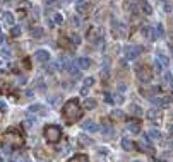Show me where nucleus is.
<instances>
[{
	"instance_id": "f257e3e1",
	"label": "nucleus",
	"mask_w": 173,
	"mask_h": 162,
	"mask_svg": "<svg viewBox=\"0 0 173 162\" xmlns=\"http://www.w3.org/2000/svg\"><path fill=\"white\" fill-rule=\"evenodd\" d=\"M62 114H63V118L67 120V123H74V121H77V120L82 116V109H81L77 101H69V103H65V106L62 108Z\"/></svg>"
},
{
	"instance_id": "f03ea898",
	"label": "nucleus",
	"mask_w": 173,
	"mask_h": 162,
	"mask_svg": "<svg viewBox=\"0 0 173 162\" xmlns=\"http://www.w3.org/2000/svg\"><path fill=\"white\" fill-rule=\"evenodd\" d=\"M3 144L7 145V147H21V145L24 144V138H22V135L19 133V130H16V128H10L5 135H3Z\"/></svg>"
},
{
	"instance_id": "7ed1b4c3",
	"label": "nucleus",
	"mask_w": 173,
	"mask_h": 162,
	"mask_svg": "<svg viewBox=\"0 0 173 162\" xmlns=\"http://www.w3.org/2000/svg\"><path fill=\"white\" fill-rule=\"evenodd\" d=\"M45 138H46V142H50V144H57V142H60V138H62V130L55 125H48L45 128Z\"/></svg>"
},
{
	"instance_id": "20e7f679",
	"label": "nucleus",
	"mask_w": 173,
	"mask_h": 162,
	"mask_svg": "<svg viewBox=\"0 0 173 162\" xmlns=\"http://www.w3.org/2000/svg\"><path fill=\"white\" fill-rule=\"evenodd\" d=\"M88 41L91 43V44H94V46H98V44H101L103 43V31L99 29V27H91L89 29V33H88Z\"/></svg>"
},
{
	"instance_id": "39448f33",
	"label": "nucleus",
	"mask_w": 173,
	"mask_h": 162,
	"mask_svg": "<svg viewBox=\"0 0 173 162\" xmlns=\"http://www.w3.org/2000/svg\"><path fill=\"white\" fill-rule=\"evenodd\" d=\"M135 72H137V77H139L141 82H144V84H149V82H151L153 73L149 70V67H146V65H137Z\"/></svg>"
},
{
	"instance_id": "423d86ee",
	"label": "nucleus",
	"mask_w": 173,
	"mask_h": 162,
	"mask_svg": "<svg viewBox=\"0 0 173 162\" xmlns=\"http://www.w3.org/2000/svg\"><path fill=\"white\" fill-rule=\"evenodd\" d=\"M141 51H142L141 46H127L125 48V58L127 60H135L141 55Z\"/></svg>"
},
{
	"instance_id": "0eeeda50",
	"label": "nucleus",
	"mask_w": 173,
	"mask_h": 162,
	"mask_svg": "<svg viewBox=\"0 0 173 162\" xmlns=\"http://www.w3.org/2000/svg\"><path fill=\"white\" fill-rule=\"evenodd\" d=\"M141 2H142V0H125V2H123V7H125L129 12H134L135 14V12L141 9Z\"/></svg>"
},
{
	"instance_id": "6e6552de",
	"label": "nucleus",
	"mask_w": 173,
	"mask_h": 162,
	"mask_svg": "<svg viewBox=\"0 0 173 162\" xmlns=\"http://www.w3.org/2000/svg\"><path fill=\"white\" fill-rule=\"evenodd\" d=\"M82 130H84V131H88V133H96L98 130H99V126H98L96 121L88 120V121H84V123H82Z\"/></svg>"
},
{
	"instance_id": "1a4fd4ad",
	"label": "nucleus",
	"mask_w": 173,
	"mask_h": 162,
	"mask_svg": "<svg viewBox=\"0 0 173 162\" xmlns=\"http://www.w3.org/2000/svg\"><path fill=\"white\" fill-rule=\"evenodd\" d=\"M34 60L39 62V63H46V62L50 60V53H48L46 50H38V51L34 53Z\"/></svg>"
},
{
	"instance_id": "9d476101",
	"label": "nucleus",
	"mask_w": 173,
	"mask_h": 162,
	"mask_svg": "<svg viewBox=\"0 0 173 162\" xmlns=\"http://www.w3.org/2000/svg\"><path fill=\"white\" fill-rule=\"evenodd\" d=\"M165 36V29L161 24H156V29H153V34H151V39H156V38H163Z\"/></svg>"
},
{
	"instance_id": "9b49d317",
	"label": "nucleus",
	"mask_w": 173,
	"mask_h": 162,
	"mask_svg": "<svg viewBox=\"0 0 173 162\" xmlns=\"http://www.w3.org/2000/svg\"><path fill=\"white\" fill-rule=\"evenodd\" d=\"M129 131L139 133V131H141V123H139L137 120H130V121H129Z\"/></svg>"
},
{
	"instance_id": "f8f14e48",
	"label": "nucleus",
	"mask_w": 173,
	"mask_h": 162,
	"mask_svg": "<svg viewBox=\"0 0 173 162\" xmlns=\"http://www.w3.org/2000/svg\"><path fill=\"white\" fill-rule=\"evenodd\" d=\"M77 67L79 68H89L91 67V60L89 58H79L77 60Z\"/></svg>"
},
{
	"instance_id": "ddd939ff",
	"label": "nucleus",
	"mask_w": 173,
	"mask_h": 162,
	"mask_svg": "<svg viewBox=\"0 0 173 162\" xmlns=\"http://www.w3.org/2000/svg\"><path fill=\"white\" fill-rule=\"evenodd\" d=\"M112 118H113V120H118V121H123V120H125V113H123L122 109H115V111L112 113Z\"/></svg>"
},
{
	"instance_id": "4468645a",
	"label": "nucleus",
	"mask_w": 173,
	"mask_h": 162,
	"mask_svg": "<svg viewBox=\"0 0 173 162\" xmlns=\"http://www.w3.org/2000/svg\"><path fill=\"white\" fill-rule=\"evenodd\" d=\"M69 162H89V159H88V155H84V154H77V155H74Z\"/></svg>"
},
{
	"instance_id": "2eb2a0df",
	"label": "nucleus",
	"mask_w": 173,
	"mask_h": 162,
	"mask_svg": "<svg viewBox=\"0 0 173 162\" xmlns=\"http://www.w3.org/2000/svg\"><path fill=\"white\" fill-rule=\"evenodd\" d=\"M14 21H16V19H14V16H12L10 12H5V14H3V22H5L7 26H12Z\"/></svg>"
},
{
	"instance_id": "dca6fc26",
	"label": "nucleus",
	"mask_w": 173,
	"mask_h": 162,
	"mask_svg": "<svg viewBox=\"0 0 173 162\" xmlns=\"http://www.w3.org/2000/svg\"><path fill=\"white\" fill-rule=\"evenodd\" d=\"M147 137H149V140H159V138H161V133H159V130H149Z\"/></svg>"
},
{
	"instance_id": "f3484780",
	"label": "nucleus",
	"mask_w": 173,
	"mask_h": 162,
	"mask_svg": "<svg viewBox=\"0 0 173 162\" xmlns=\"http://www.w3.org/2000/svg\"><path fill=\"white\" fill-rule=\"evenodd\" d=\"M31 36H33V39H41L43 38V29L41 27H34L31 31Z\"/></svg>"
},
{
	"instance_id": "a211bd4d",
	"label": "nucleus",
	"mask_w": 173,
	"mask_h": 162,
	"mask_svg": "<svg viewBox=\"0 0 173 162\" xmlns=\"http://www.w3.org/2000/svg\"><path fill=\"white\" fill-rule=\"evenodd\" d=\"M96 99H93V97H88V99H86V108L88 109H94L96 108Z\"/></svg>"
},
{
	"instance_id": "6ab92c4d",
	"label": "nucleus",
	"mask_w": 173,
	"mask_h": 162,
	"mask_svg": "<svg viewBox=\"0 0 173 162\" xmlns=\"http://www.w3.org/2000/svg\"><path fill=\"white\" fill-rule=\"evenodd\" d=\"M158 116H159V109L153 108V109L147 111V118H149V120H154V118H158Z\"/></svg>"
},
{
	"instance_id": "aec40b11",
	"label": "nucleus",
	"mask_w": 173,
	"mask_h": 162,
	"mask_svg": "<svg viewBox=\"0 0 173 162\" xmlns=\"http://www.w3.org/2000/svg\"><path fill=\"white\" fill-rule=\"evenodd\" d=\"M165 84H166V85H170V87H173V75L170 72L165 73Z\"/></svg>"
},
{
	"instance_id": "412c9836",
	"label": "nucleus",
	"mask_w": 173,
	"mask_h": 162,
	"mask_svg": "<svg viewBox=\"0 0 173 162\" xmlns=\"http://www.w3.org/2000/svg\"><path fill=\"white\" fill-rule=\"evenodd\" d=\"M122 147H123L125 150H132V147H134V144H132L130 140H127V138H123V140H122Z\"/></svg>"
},
{
	"instance_id": "4be33fe9",
	"label": "nucleus",
	"mask_w": 173,
	"mask_h": 162,
	"mask_svg": "<svg viewBox=\"0 0 173 162\" xmlns=\"http://www.w3.org/2000/svg\"><path fill=\"white\" fill-rule=\"evenodd\" d=\"M141 9H144V14H151V5L147 3V2H141Z\"/></svg>"
},
{
	"instance_id": "5701e85b",
	"label": "nucleus",
	"mask_w": 173,
	"mask_h": 162,
	"mask_svg": "<svg viewBox=\"0 0 173 162\" xmlns=\"http://www.w3.org/2000/svg\"><path fill=\"white\" fill-rule=\"evenodd\" d=\"M29 111H34V113H41V114L45 113V109H43V106H41V104H33V106L29 108Z\"/></svg>"
},
{
	"instance_id": "b1692460",
	"label": "nucleus",
	"mask_w": 173,
	"mask_h": 162,
	"mask_svg": "<svg viewBox=\"0 0 173 162\" xmlns=\"http://www.w3.org/2000/svg\"><path fill=\"white\" fill-rule=\"evenodd\" d=\"M105 135H106V137H112V135H115V130L110 125H105Z\"/></svg>"
},
{
	"instance_id": "393cba45",
	"label": "nucleus",
	"mask_w": 173,
	"mask_h": 162,
	"mask_svg": "<svg viewBox=\"0 0 173 162\" xmlns=\"http://www.w3.org/2000/svg\"><path fill=\"white\" fill-rule=\"evenodd\" d=\"M70 24H72V27H81V19H79V17H72V19H70Z\"/></svg>"
},
{
	"instance_id": "a878e982",
	"label": "nucleus",
	"mask_w": 173,
	"mask_h": 162,
	"mask_svg": "<svg viewBox=\"0 0 173 162\" xmlns=\"http://www.w3.org/2000/svg\"><path fill=\"white\" fill-rule=\"evenodd\" d=\"M158 60H159V62H163L165 65H168V63H170V60H168V58H166V56H165L163 53H159V55H158Z\"/></svg>"
},
{
	"instance_id": "bb28decb",
	"label": "nucleus",
	"mask_w": 173,
	"mask_h": 162,
	"mask_svg": "<svg viewBox=\"0 0 173 162\" xmlns=\"http://www.w3.org/2000/svg\"><path fill=\"white\" fill-rule=\"evenodd\" d=\"M2 56H7V58L12 56V50H10V48H3V50H2Z\"/></svg>"
},
{
	"instance_id": "cd10ccee",
	"label": "nucleus",
	"mask_w": 173,
	"mask_h": 162,
	"mask_svg": "<svg viewBox=\"0 0 173 162\" xmlns=\"http://www.w3.org/2000/svg\"><path fill=\"white\" fill-rule=\"evenodd\" d=\"M139 147H141V150H144V152H151V147H149V145H146V144H142V142L139 144Z\"/></svg>"
},
{
	"instance_id": "c85d7f7f",
	"label": "nucleus",
	"mask_w": 173,
	"mask_h": 162,
	"mask_svg": "<svg viewBox=\"0 0 173 162\" xmlns=\"http://www.w3.org/2000/svg\"><path fill=\"white\" fill-rule=\"evenodd\" d=\"M93 84H94V79H93V77H89V79H86V82H84V85H86V87H91Z\"/></svg>"
},
{
	"instance_id": "c756f323",
	"label": "nucleus",
	"mask_w": 173,
	"mask_h": 162,
	"mask_svg": "<svg viewBox=\"0 0 173 162\" xmlns=\"http://www.w3.org/2000/svg\"><path fill=\"white\" fill-rule=\"evenodd\" d=\"M70 41H72V43H74V44H79V43H81V38L77 36V34H74V36L70 38Z\"/></svg>"
},
{
	"instance_id": "7c9ffc66",
	"label": "nucleus",
	"mask_w": 173,
	"mask_h": 162,
	"mask_svg": "<svg viewBox=\"0 0 173 162\" xmlns=\"http://www.w3.org/2000/svg\"><path fill=\"white\" fill-rule=\"evenodd\" d=\"M53 21H55V24H62V16H60V14H55V16H53Z\"/></svg>"
},
{
	"instance_id": "2f4dec72",
	"label": "nucleus",
	"mask_w": 173,
	"mask_h": 162,
	"mask_svg": "<svg viewBox=\"0 0 173 162\" xmlns=\"http://www.w3.org/2000/svg\"><path fill=\"white\" fill-rule=\"evenodd\" d=\"M154 68H156V72H161V63H159V60H154Z\"/></svg>"
},
{
	"instance_id": "473e14b6",
	"label": "nucleus",
	"mask_w": 173,
	"mask_h": 162,
	"mask_svg": "<svg viewBox=\"0 0 173 162\" xmlns=\"http://www.w3.org/2000/svg\"><path fill=\"white\" fill-rule=\"evenodd\" d=\"M130 111H132V113H134V114H141V109H139V106H132V109H130Z\"/></svg>"
},
{
	"instance_id": "72a5a7b5",
	"label": "nucleus",
	"mask_w": 173,
	"mask_h": 162,
	"mask_svg": "<svg viewBox=\"0 0 173 162\" xmlns=\"http://www.w3.org/2000/svg\"><path fill=\"white\" fill-rule=\"evenodd\" d=\"M21 34V27H14L12 29V36H19Z\"/></svg>"
},
{
	"instance_id": "f704fd0d",
	"label": "nucleus",
	"mask_w": 173,
	"mask_h": 162,
	"mask_svg": "<svg viewBox=\"0 0 173 162\" xmlns=\"http://www.w3.org/2000/svg\"><path fill=\"white\" fill-rule=\"evenodd\" d=\"M55 67H57V65H55V63H48V72H55Z\"/></svg>"
},
{
	"instance_id": "c9c22d12",
	"label": "nucleus",
	"mask_w": 173,
	"mask_h": 162,
	"mask_svg": "<svg viewBox=\"0 0 173 162\" xmlns=\"http://www.w3.org/2000/svg\"><path fill=\"white\" fill-rule=\"evenodd\" d=\"M5 108H7V104L3 101H0V111H5Z\"/></svg>"
},
{
	"instance_id": "e433bc0d",
	"label": "nucleus",
	"mask_w": 173,
	"mask_h": 162,
	"mask_svg": "<svg viewBox=\"0 0 173 162\" xmlns=\"http://www.w3.org/2000/svg\"><path fill=\"white\" fill-rule=\"evenodd\" d=\"M2 79H5V72H2V70H0V80H2Z\"/></svg>"
},
{
	"instance_id": "4c0bfd02",
	"label": "nucleus",
	"mask_w": 173,
	"mask_h": 162,
	"mask_svg": "<svg viewBox=\"0 0 173 162\" xmlns=\"http://www.w3.org/2000/svg\"><path fill=\"white\" fill-rule=\"evenodd\" d=\"M168 131H170V135H173V125L170 126V128H168Z\"/></svg>"
},
{
	"instance_id": "58836bf2",
	"label": "nucleus",
	"mask_w": 173,
	"mask_h": 162,
	"mask_svg": "<svg viewBox=\"0 0 173 162\" xmlns=\"http://www.w3.org/2000/svg\"><path fill=\"white\" fill-rule=\"evenodd\" d=\"M3 41H5V38H3V36H0V44H3Z\"/></svg>"
},
{
	"instance_id": "ea45409f",
	"label": "nucleus",
	"mask_w": 173,
	"mask_h": 162,
	"mask_svg": "<svg viewBox=\"0 0 173 162\" xmlns=\"http://www.w3.org/2000/svg\"><path fill=\"white\" fill-rule=\"evenodd\" d=\"M170 147L173 148V140H172V142H168V148H170Z\"/></svg>"
},
{
	"instance_id": "a19ab883",
	"label": "nucleus",
	"mask_w": 173,
	"mask_h": 162,
	"mask_svg": "<svg viewBox=\"0 0 173 162\" xmlns=\"http://www.w3.org/2000/svg\"><path fill=\"white\" fill-rule=\"evenodd\" d=\"M170 24H172V29H173V19H170Z\"/></svg>"
},
{
	"instance_id": "79ce46f5",
	"label": "nucleus",
	"mask_w": 173,
	"mask_h": 162,
	"mask_svg": "<svg viewBox=\"0 0 173 162\" xmlns=\"http://www.w3.org/2000/svg\"><path fill=\"white\" fill-rule=\"evenodd\" d=\"M0 31H2V29H0Z\"/></svg>"
}]
</instances>
